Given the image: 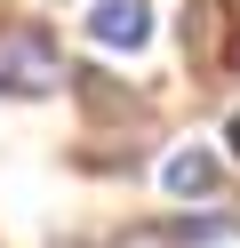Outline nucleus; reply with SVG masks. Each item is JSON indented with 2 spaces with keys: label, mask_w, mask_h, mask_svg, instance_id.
Returning a JSON list of instances; mask_svg holds the SVG:
<instances>
[{
  "label": "nucleus",
  "mask_w": 240,
  "mask_h": 248,
  "mask_svg": "<svg viewBox=\"0 0 240 248\" xmlns=\"http://www.w3.org/2000/svg\"><path fill=\"white\" fill-rule=\"evenodd\" d=\"M72 80V64H64V40L48 32V24L32 16H0V96H56V88Z\"/></svg>",
  "instance_id": "nucleus-1"
},
{
  "label": "nucleus",
  "mask_w": 240,
  "mask_h": 248,
  "mask_svg": "<svg viewBox=\"0 0 240 248\" xmlns=\"http://www.w3.org/2000/svg\"><path fill=\"white\" fill-rule=\"evenodd\" d=\"M232 56H240L232 8H224V0H184V64L192 72H224Z\"/></svg>",
  "instance_id": "nucleus-2"
},
{
  "label": "nucleus",
  "mask_w": 240,
  "mask_h": 248,
  "mask_svg": "<svg viewBox=\"0 0 240 248\" xmlns=\"http://www.w3.org/2000/svg\"><path fill=\"white\" fill-rule=\"evenodd\" d=\"M88 40L112 48V56H136L144 40H152V8H144V0H96L88 8Z\"/></svg>",
  "instance_id": "nucleus-3"
},
{
  "label": "nucleus",
  "mask_w": 240,
  "mask_h": 248,
  "mask_svg": "<svg viewBox=\"0 0 240 248\" xmlns=\"http://www.w3.org/2000/svg\"><path fill=\"white\" fill-rule=\"evenodd\" d=\"M160 184H168L176 200H208V192L224 184V160H216V152H200V144H184V152H168Z\"/></svg>",
  "instance_id": "nucleus-4"
},
{
  "label": "nucleus",
  "mask_w": 240,
  "mask_h": 248,
  "mask_svg": "<svg viewBox=\"0 0 240 248\" xmlns=\"http://www.w3.org/2000/svg\"><path fill=\"white\" fill-rule=\"evenodd\" d=\"M176 240H184V248H208V240H224V216H176Z\"/></svg>",
  "instance_id": "nucleus-5"
},
{
  "label": "nucleus",
  "mask_w": 240,
  "mask_h": 248,
  "mask_svg": "<svg viewBox=\"0 0 240 248\" xmlns=\"http://www.w3.org/2000/svg\"><path fill=\"white\" fill-rule=\"evenodd\" d=\"M112 248H184V240H176V224H128Z\"/></svg>",
  "instance_id": "nucleus-6"
},
{
  "label": "nucleus",
  "mask_w": 240,
  "mask_h": 248,
  "mask_svg": "<svg viewBox=\"0 0 240 248\" xmlns=\"http://www.w3.org/2000/svg\"><path fill=\"white\" fill-rule=\"evenodd\" d=\"M232 152H240V112H232Z\"/></svg>",
  "instance_id": "nucleus-7"
}]
</instances>
